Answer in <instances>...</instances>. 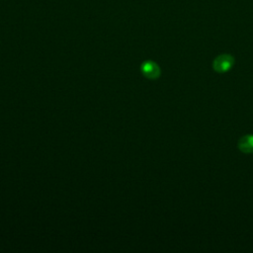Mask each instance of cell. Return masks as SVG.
<instances>
[{"label":"cell","mask_w":253,"mask_h":253,"mask_svg":"<svg viewBox=\"0 0 253 253\" xmlns=\"http://www.w3.org/2000/svg\"><path fill=\"white\" fill-rule=\"evenodd\" d=\"M237 147L243 153H253V134L241 136L237 142Z\"/></svg>","instance_id":"obj_2"},{"label":"cell","mask_w":253,"mask_h":253,"mask_svg":"<svg viewBox=\"0 0 253 253\" xmlns=\"http://www.w3.org/2000/svg\"><path fill=\"white\" fill-rule=\"evenodd\" d=\"M234 64V57L228 53L217 55L212 61V68L217 73H225L229 71Z\"/></svg>","instance_id":"obj_1"},{"label":"cell","mask_w":253,"mask_h":253,"mask_svg":"<svg viewBox=\"0 0 253 253\" xmlns=\"http://www.w3.org/2000/svg\"><path fill=\"white\" fill-rule=\"evenodd\" d=\"M141 69H142V72L144 73V75L150 79H155L160 75V68L153 61L144 62Z\"/></svg>","instance_id":"obj_3"}]
</instances>
